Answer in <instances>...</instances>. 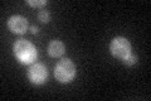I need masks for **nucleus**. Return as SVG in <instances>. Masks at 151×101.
Masks as SVG:
<instances>
[{
  "mask_svg": "<svg viewBox=\"0 0 151 101\" xmlns=\"http://www.w3.org/2000/svg\"><path fill=\"white\" fill-rule=\"evenodd\" d=\"M15 58L23 65H32L37 60L38 52L35 46L27 39H18L13 47Z\"/></svg>",
  "mask_w": 151,
  "mask_h": 101,
  "instance_id": "f257e3e1",
  "label": "nucleus"
},
{
  "mask_svg": "<svg viewBox=\"0 0 151 101\" xmlns=\"http://www.w3.org/2000/svg\"><path fill=\"white\" fill-rule=\"evenodd\" d=\"M54 76L55 80L60 84L70 82L76 76V66L69 58L60 60L54 67Z\"/></svg>",
  "mask_w": 151,
  "mask_h": 101,
  "instance_id": "f03ea898",
  "label": "nucleus"
},
{
  "mask_svg": "<svg viewBox=\"0 0 151 101\" xmlns=\"http://www.w3.org/2000/svg\"><path fill=\"white\" fill-rule=\"evenodd\" d=\"M110 51L115 58L124 60L131 53V43L125 37H116L111 42Z\"/></svg>",
  "mask_w": 151,
  "mask_h": 101,
  "instance_id": "7ed1b4c3",
  "label": "nucleus"
},
{
  "mask_svg": "<svg viewBox=\"0 0 151 101\" xmlns=\"http://www.w3.org/2000/svg\"><path fill=\"white\" fill-rule=\"evenodd\" d=\"M27 76L33 85H43L48 77V70L43 63H32Z\"/></svg>",
  "mask_w": 151,
  "mask_h": 101,
  "instance_id": "20e7f679",
  "label": "nucleus"
},
{
  "mask_svg": "<svg viewBox=\"0 0 151 101\" xmlns=\"http://www.w3.org/2000/svg\"><path fill=\"white\" fill-rule=\"evenodd\" d=\"M8 27L15 34H24L28 31V20L22 15H12L8 19Z\"/></svg>",
  "mask_w": 151,
  "mask_h": 101,
  "instance_id": "39448f33",
  "label": "nucleus"
},
{
  "mask_svg": "<svg viewBox=\"0 0 151 101\" xmlns=\"http://www.w3.org/2000/svg\"><path fill=\"white\" fill-rule=\"evenodd\" d=\"M65 51V47L64 44L60 41L55 39V41H52L49 44H48V54L53 58H57V57H60Z\"/></svg>",
  "mask_w": 151,
  "mask_h": 101,
  "instance_id": "423d86ee",
  "label": "nucleus"
},
{
  "mask_svg": "<svg viewBox=\"0 0 151 101\" xmlns=\"http://www.w3.org/2000/svg\"><path fill=\"white\" fill-rule=\"evenodd\" d=\"M137 60H139V58H137V56L130 53L129 56L126 57V58H124L122 61H124V63H125L126 66H134V65L137 63Z\"/></svg>",
  "mask_w": 151,
  "mask_h": 101,
  "instance_id": "0eeeda50",
  "label": "nucleus"
},
{
  "mask_svg": "<svg viewBox=\"0 0 151 101\" xmlns=\"http://www.w3.org/2000/svg\"><path fill=\"white\" fill-rule=\"evenodd\" d=\"M38 20L42 23H48L50 20V14L47 10H40L38 13Z\"/></svg>",
  "mask_w": 151,
  "mask_h": 101,
  "instance_id": "6e6552de",
  "label": "nucleus"
},
{
  "mask_svg": "<svg viewBox=\"0 0 151 101\" xmlns=\"http://www.w3.org/2000/svg\"><path fill=\"white\" fill-rule=\"evenodd\" d=\"M47 0H27V4H29L30 7H34V8H40V7H44L47 5Z\"/></svg>",
  "mask_w": 151,
  "mask_h": 101,
  "instance_id": "1a4fd4ad",
  "label": "nucleus"
},
{
  "mask_svg": "<svg viewBox=\"0 0 151 101\" xmlns=\"http://www.w3.org/2000/svg\"><path fill=\"white\" fill-rule=\"evenodd\" d=\"M38 31H39V28H38L37 25H32V27H30V32L33 33V34H37Z\"/></svg>",
  "mask_w": 151,
  "mask_h": 101,
  "instance_id": "9d476101",
  "label": "nucleus"
}]
</instances>
